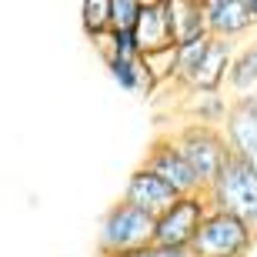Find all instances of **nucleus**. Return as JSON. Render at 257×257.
<instances>
[{
  "label": "nucleus",
  "mask_w": 257,
  "mask_h": 257,
  "mask_svg": "<svg viewBox=\"0 0 257 257\" xmlns=\"http://www.w3.org/2000/svg\"><path fill=\"white\" fill-rule=\"evenodd\" d=\"M210 210H224V214H234L244 224L254 227L257 224V171L250 164L237 161V157H227L224 167L217 171V177L207 184L204 191Z\"/></svg>",
  "instance_id": "f257e3e1"
},
{
  "label": "nucleus",
  "mask_w": 257,
  "mask_h": 257,
  "mask_svg": "<svg viewBox=\"0 0 257 257\" xmlns=\"http://www.w3.org/2000/svg\"><path fill=\"white\" fill-rule=\"evenodd\" d=\"M154 244V217L144 210L131 207L127 200L110 204L97 227V250L100 257H124L131 250L151 247Z\"/></svg>",
  "instance_id": "f03ea898"
},
{
  "label": "nucleus",
  "mask_w": 257,
  "mask_h": 257,
  "mask_svg": "<svg viewBox=\"0 0 257 257\" xmlns=\"http://www.w3.org/2000/svg\"><path fill=\"white\" fill-rule=\"evenodd\" d=\"M254 244L257 237L250 224H244L234 214H224V210H207V217L200 220L187 250H191V257H247Z\"/></svg>",
  "instance_id": "7ed1b4c3"
},
{
  "label": "nucleus",
  "mask_w": 257,
  "mask_h": 257,
  "mask_svg": "<svg viewBox=\"0 0 257 257\" xmlns=\"http://www.w3.org/2000/svg\"><path fill=\"white\" fill-rule=\"evenodd\" d=\"M171 144L177 147L187 167L197 174V181L204 184V191H207V184L217 177V171L224 167V161L230 157L227 144H224V134L217 127H204V124H181L174 134H167Z\"/></svg>",
  "instance_id": "20e7f679"
},
{
  "label": "nucleus",
  "mask_w": 257,
  "mask_h": 257,
  "mask_svg": "<svg viewBox=\"0 0 257 257\" xmlns=\"http://www.w3.org/2000/svg\"><path fill=\"white\" fill-rule=\"evenodd\" d=\"M207 200L204 197H177L171 207L154 217V244L171 250H187L200 220L207 217Z\"/></svg>",
  "instance_id": "39448f33"
},
{
  "label": "nucleus",
  "mask_w": 257,
  "mask_h": 257,
  "mask_svg": "<svg viewBox=\"0 0 257 257\" xmlns=\"http://www.w3.org/2000/svg\"><path fill=\"white\" fill-rule=\"evenodd\" d=\"M141 167L151 171L154 177H161L177 197H204V184L197 181V174H194L191 167H187V161L177 154V147L171 144L167 134L151 144V151H147Z\"/></svg>",
  "instance_id": "423d86ee"
},
{
  "label": "nucleus",
  "mask_w": 257,
  "mask_h": 257,
  "mask_svg": "<svg viewBox=\"0 0 257 257\" xmlns=\"http://www.w3.org/2000/svg\"><path fill=\"white\" fill-rule=\"evenodd\" d=\"M220 134H224V144H227L230 157L250 164L257 171V94L230 100L227 120H224Z\"/></svg>",
  "instance_id": "0eeeda50"
},
{
  "label": "nucleus",
  "mask_w": 257,
  "mask_h": 257,
  "mask_svg": "<svg viewBox=\"0 0 257 257\" xmlns=\"http://www.w3.org/2000/svg\"><path fill=\"white\" fill-rule=\"evenodd\" d=\"M234 50H237L234 40L210 37L200 64L181 80L184 94H220L224 90V80H227V70H230V60H234Z\"/></svg>",
  "instance_id": "6e6552de"
},
{
  "label": "nucleus",
  "mask_w": 257,
  "mask_h": 257,
  "mask_svg": "<svg viewBox=\"0 0 257 257\" xmlns=\"http://www.w3.org/2000/svg\"><path fill=\"white\" fill-rule=\"evenodd\" d=\"M204 27H207V37L237 44L257 24L247 10V0H204Z\"/></svg>",
  "instance_id": "1a4fd4ad"
},
{
  "label": "nucleus",
  "mask_w": 257,
  "mask_h": 257,
  "mask_svg": "<svg viewBox=\"0 0 257 257\" xmlns=\"http://www.w3.org/2000/svg\"><path fill=\"white\" fill-rule=\"evenodd\" d=\"M134 40H137L141 57H144V54H157V50L174 47L167 0H144V4H141L137 24H134Z\"/></svg>",
  "instance_id": "9d476101"
},
{
  "label": "nucleus",
  "mask_w": 257,
  "mask_h": 257,
  "mask_svg": "<svg viewBox=\"0 0 257 257\" xmlns=\"http://www.w3.org/2000/svg\"><path fill=\"white\" fill-rule=\"evenodd\" d=\"M131 207L144 210V214H151V217H157V214H164V210L171 207L174 200H177V194L167 187V184L161 181V177H154L151 171H144V167H137V171L127 177L124 184V197Z\"/></svg>",
  "instance_id": "9b49d317"
},
{
  "label": "nucleus",
  "mask_w": 257,
  "mask_h": 257,
  "mask_svg": "<svg viewBox=\"0 0 257 257\" xmlns=\"http://www.w3.org/2000/svg\"><path fill=\"white\" fill-rule=\"evenodd\" d=\"M224 87L230 90V100L257 94V37H250L247 44H240L234 50V60H230Z\"/></svg>",
  "instance_id": "f8f14e48"
},
{
  "label": "nucleus",
  "mask_w": 257,
  "mask_h": 257,
  "mask_svg": "<svg viewBox=\"0 0 257 257\" xmlns=\"http://www.w3.org/2000/svg\"><path fill=\"white\" fill-rule=\"evenodd\" d=\"M167 14H171L174 47L207 34V27H204V0H167Z\"/></svg>",
  "instance_id": "ddd939ff"
},
{
  "label": "nucleus",
  "mask_w": 257,
  "mask_h": 257,
  "mask_svg": "<svg viewBox=\"0 0 257 257\" xmlns=\"http://www.w3.org/2000/svg\"><path fill=\"white\" fill-rule=\"evenodd\" d=\"M184 110L191 114V124L204 127H224L230 110V100L224 94H184Z\"/></svg>",
  "instance_id": "4468645a"
},
{
  "label": "nucleus",
  "mask_w": 257,
  "mask_h": 257,
  "mask_svg": "<svg viewBox=\"0 0 257 257\" xmlns=\"http://www.w3.org/2000/svg\"><path fill=\"white\" fill-rule=\"evenodd\" d=\"M107 64V74L117 80V87L120 90H127V94H154L157 87L151 84V77H147V70H144L141 57L134 60H124V57H110L104 60Z\"/></svg>",
  "instance_id": "2eb2a0df"
},
{
  "label": "nucleus",
  "mask_w": 257,
  "mask_h": 257,
  "mask_svg": "<svg viewBox=\"0 0 257 257\" xmlns=\"http://www.w3.org/2000/svg\"><path fill=\"white\" fill-rule=\"evenodd\" d=\"M141 64H144V70H147L154 87L167 84V80H177V47L157 50V54H144Z\"/></svg>",
  "instance_id": "dca6fc26"
},
{
  "label": "nucleus",
  "mask_w": 257,
  "mask_h": 257,
  "mask_svg": "<svg viewBox=\"0 0 257 257\" xmlns=\"http://www.w3.org/2000/svg\"><path fill=\"white\" fill-rule=\"evenodd\" d=\"M80 20H84L87 37L97 40L110 30V0H84L80 4Z\"/></svg>",
  "instance_id": "f3484780"
},
{
  "label": "nucleus",
  "mask_w": 257,
  "mask_h": 257,
  "mask_svg": "<svg viewBox=\"0 0 257 257\" xmlns=\"http://www.w3.org/2000/svg\"><path fill=\"white\" fill-rule=\"evenodd\" d=\"M141 14V0H110V27L114 30H134Z\"/></svg>",
  "instance_id": "a211bd4d"
},
{
  "label": "nucleus",
  "mask_w": 257,
  "mask_h": 257,
  "mask_svg": "<svg viewBox=\"0 0 257 257\" xmlns=\"http://www.w3.org/2000/svg\"><path fill=\"white\" fill-rule=\"evenodd\" d=\"M124 257H191V250H171V247H157V244H151V247L131 250V254H124Z\"/></svg>",
  "instance_id": "6ab92c4d"
},
{
  "label": "nucleus",
  "mask_w": 257,
  "mask_h": 257,
  "mask_svg": "<svg viewBox=\"0 0 257 257\" xmlns=\"http://www.w3.org/2000/svg\"><path fill=\"white\" fill-rule=\"evenodd\" d=\"M247 10H250V17H254V24H257V0H247Z\"/></svg>",
  "instance_id": "aec40b11"
}]
</instances>
